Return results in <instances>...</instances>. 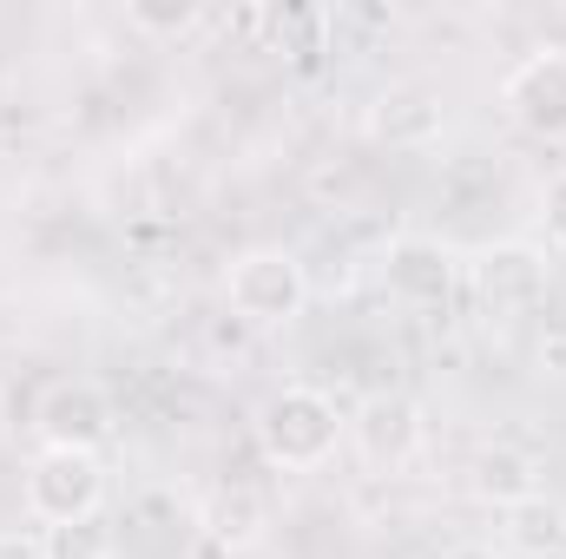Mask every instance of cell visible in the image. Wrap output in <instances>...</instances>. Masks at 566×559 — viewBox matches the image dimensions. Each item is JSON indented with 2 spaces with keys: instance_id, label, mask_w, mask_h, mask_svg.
Returning a JSON list of instances; mask_svg holds the SVG:
<instances>
[{
  "instance_id": "obj_11",
  "label": "cell",
  "mask_w": 566,
  "mask_h": 559,
  "mask_svg": "<svg viewBox=\"0 0 566 559\" xmlns=\"http://www.w3.org/2000/svg\"><path fill=\"white\" fill-rule=\"evenodd\" d=\"M448 113H441V93L434 86H389L376 106H369V139L389 145V151H422L441 139Z\"/></svg>"
},
{
  "instance_id": "obj_1",
  "label": "cell",
  "mask_w": 566,
  "mask_h": 559,
  "mask_svg": "<svg viewBox=\"0 0 566 559\" xmlns=\"http://www.w3.org/2000/svg\"><path fill=\"white\" fill-rule=\"evenodd\" d=\"M258 454L283 467V474H316L336 447H343V434H349V415L336 409V395H323V389H310V382H283L264 395V409H258Z\"/></svg>"
},
{
  "instance_id": "obj_15",
  "label": "cell",
  "mask_w": 566,
  "mask_h": 559,
  "mask_svg": "<svg viewBox=\"0 0 566 559\" xmlns=\"http://www.w3.org/2000/svg\"><path fill=\"white\" fill-rule=\"evenodd\" d=\"M534 356H541V369H547V376H566V329H547Z\"/></svg>"
},
{
  "instance_id": "obj_6",
  "label": "cell",
  "mask_w": 566,
  "mask_h": 559,
  "mask_svg": "<svg viewBox=\"0 0 566 559\" xmlns=\"http://www.w3.org/2000/svg\"><path fill=\"white\" fill-rule=\"evenodd\" d=\"M113 428H119V415H113L106 389L86 382V376H60V382H46L40 402H33V434H40V447L99 454V447L113 441Z\"/></svg>"
},
{
  "instance_id": "obj_9",
  "label": "cell",
  "mask_w": 566,
  "mask_h": 559,
  "mask_svg": "<svg viewBox=\"0 0 566 559\" xmlns=\"http://www.w3.org/2000/svg\"><path fill=\"white\" fill-rule=\"evenodd\" d=\"M198 540H211L218 553H251L271 540V500L251 487V481H224L211 487V500L198 507Z\"/></svg>"
},
{
  "instance_id": "obj_5",
  "label": "cell",
  "mask_w": 566,
  "mask_h": 559,
  "mask_svg": "<svg viewBox=\"0 0 566 559\" xmlns=\"http://www.w3.org/2000/svg\"><path fill=\"white\" fill-rule=\"evenodd\" d=\"M468 283H474V303L488 316H527L547 296V251L541 244H521V238L481 244L468 257Z\"/></svg>"
},
{
  "instance_id": "obj_4",
  "label": "cell",
  "mask_w": 566,
  "mask_h": 559,
  "mask_svg": "<svg viewBox=\"0 0 566 559\" xmlns=\"http://www.w3.org/2000/svg\"><path fill=\"white\" fill-rule=\"evenodd\" d=\"M501 113L527 139H566V40H541L501 80Z\"/></svg>"
},
{
  "instance_id": "obj_3",
  "label": "cell",
  "mask_w": 566,
  "mask_h": 559,
  "mask_svg": "<svg viewBox=\"0 0 566 559\" xmlns=\"http://www.w3.org/2000/svg\"><path fill=\"white\" fill-rule=\"evenodd\" d=\"M20 500L27 514L46 527H73V520H99L106 507V461L80 454V447H40L20 474Z\"/></svg>"
},
{
  "instance_id": "obj_13",
  "label": "cell",
  "mask_w": 566,
  "mask_h": 559,
  "mask_svg": "<svg viewBox=\"0 0 566 559\" xmlns=\"http://www.w3.org/2000/svg\"><path fill=\"white\" fill-rule=\"evenodd\" d=\"M126 20H133L139 33H191L205 13H198V7H145L139 0V7H126Z\"/></svg>"
},
{
  "instance_id": "obj_12",
  "label": "cell",
  "mask_w": 566,
  "mask_h": 559,
  "mask_svg": "<svg viewBox=\"0 0 566 559\" xmlns=\"http://www.w3.org/2000/svg\"><path fill=\"white\" fill-rule=\"evenodd\" d=\"M113 527L106 520H73V527H46L40 559H113Z\"/></svg>"
},
{
  "instance_id": "obj_2",
  "label": "cell",
  "mask_w": 566,
  "mask_h": 559,
  "mask_svg": "<svg viewBox=\"0 0 566 559\" xmlns=\"http://www.w3.org/2000/svg\"><path fill=\"white\" fill-rule=\"evenodd\" d=\"M224 309L244 329H290L310 309V271L283 244H251L224 264Z\"/></svg>"
},
{
  "instance_id": "obj_7",
  "label": "cell",
  "mask_w": 566,
  "mask_h": 559,
  "mask_svg": "<svg viewBox=\"0 0 566 559\" xmlns=\"http://www.w3.org/2000/svg\"><path fill=\"white\" fill-rule=\"evenodd\" d=\"M454 283H461V257L434 238H396L382 251V289L402 309H448Z\"/></svg>"
},
{
  "instance_id": "obj_8",
  "label": "cell",
  "mask_w": 566,
  "mask_h": 559,
  "mask_svg": "<svg viewBox=\"0 0 566 559\" xmlns=\"http://www.w3.org/2000/svg\"><path fill=\"white\" fill-rule=\"evenodd\" d=\"M349 441L363 447V461H376V467H402V461L422 447V409H416L409 395H396V389H376V395L356 402V415H349Z\"/></svg>"
},
{
  "instance_id": "obj_14",
  "label": "cell",
  "mask_w": 566,
  "mask_h": 559,
  "mask_svg": "<svg viewBox=\"0 0 566 559\" xmlns=\"http://www.w3.org/2000/svg\"><path fill=\"white\" fill-rule=\"evenodd\" d=\"M541 231H547V244L566 251V165L541 184Z\"/></svg>"
},
{
  "instance_id": "obj_10",
  "label": "cell",
  "mask_w": 566,
  "mask_h": 559,
  "mask_svg": "<svg viewBox=\"0 0 566 559\" xmlns=\"http://www.w3.org/2000/svg\"><path fill=\"white\" fill-rule=\"evenodd\" d=\"M468 494H474L481 507L521 514V507L541 500V461H534L527 447H514V441H494V447H481V454L468 461Z\"/></svg>"
}]
</instances>
